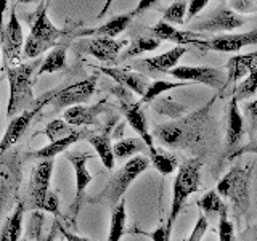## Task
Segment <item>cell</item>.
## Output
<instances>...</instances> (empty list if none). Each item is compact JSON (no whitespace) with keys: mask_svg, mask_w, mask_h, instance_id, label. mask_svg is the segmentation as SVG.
I'll return each instance as SVG.
<instances>
[{"mask_svg":"<svg viewBox=\"0 0 257 241\" xmlns=\"http://www.w3.org/2000/svg\"><path fill=\"white\" fill-rule=\"evenodd\" d=\"M111 93L117 96L119 109L124 114L127 124L131 126L137 134H139V137L145 143H147L148 150L155 148L156 145H155V142H153V134L148 129L147 116H145V111H143V104L140 101H135L132 98V92L128 90V88L119 85V84L111 88Z\"/></svg>","mask_w":257,"mask_h":241,"instance_id":"8","label":"cell"},{"mask_svg":"<svg viewBox=\"0 0 257 241\" xmlns=\"http://www.w3.org/2000/svg\"><path fill=\"white\" fill-rule=\"evenodd\" d=\"M137 233L148 236L151 241H171V236H169L167 231H166V225H163V223L158 225V227L153 231H140V230H137Z\"/></svg>","mask_w":257,"mask_h":241,"instance_id":"45","label":"cell"},{"mask_svg":"<svg viewBox=\"0 0 257 241\" xmlns=\"http://www.w3.org/2000/svg\"><path fill=\"white\" fill-rule=\"evenodd\" d=\"M21 201L24 203V207L31 209V211H42V212L53 214L56 219L61 217L60 198L52 190H47L42 193H26V196Z\"/></svg>","mask_w":257,"mask_h":241,"instance_id":"23","label":"cell"},{"mask_svg":"<svg viewBox=\"0 0 257 241\" xmlns=\"http://www.w3.org/2000/svg\"><path fill=\"white\" fill-rule=\"evenodd\" d=\"M23 161L16 148L0 151V220L15 207L23 179Z\"/></svg>","mask_w":257,"mask_h":241,"instance_id":"6","label":"cell"},{"mask_svg":"<svg viewBox=\"0 0 257 241\" xmlns=\"http://www.w3.org/2000/svg\"><path fill=\"white\" fill-rule=\"evenodd\" d=\"M244 112H246V117L249 123V135H251V139H252V137H255V132H257V100L247 103L244 108Z\"/></svg>","mask_w":257,"mask_h":241,"instance_id":"43","label":"cell"},{"mask_svg":"<svg viewBox=\"0 0 257 241\" xmlns=\"http://www.w3.org/2000/svg\"><path fill=\"white\" fill-rule=\"evenodd\" d=\"M112 2H114V0H106V2H104V5H103V8H101V12L98 13V20H101L103 16H104V15H106V13L109 12V8H111Z\"/></svg>","mask_w":257,"mask_h":241,"instance_id":"50","label":"cell"},{"mask_svg":"<svg viewBox=\"0 0 257 241\" xmlns=\"http://www.w3.org/2000/svg\"><path fill=\"white\" fill-rule=\"evenodd\" d=\"M39 0H18V4H37Z\"/></svg>","mask_w":257,"mask_h":241,"instance_id":"52","label":"cell"},{"mask_svg":"<svg viewBox=\"0 0 257 241\" xmlns=\"http://www.w3.org/2000/svg\"><path fill=\"white\" fill-rule=\"evenodd\" d=\"M185 52H187V47L177 45L175 48L167 50L163 55L151 56V58H145V60L137 61L135 68L142 69L143 72H148V74H155V72H169L179 64V61L185 55Z\"/></svg>","mask_w":257,"mask_h":241,"instance_id":"20","label":"cell"},{"mask_svg":"<svg viewBox=\"0 0 257 241\" xmlns=\"http://www.w3.org/2000/svg\"><path fill=\"white\" fill-rule=\"evenodd\" d=\"M247 45H257V28L241 34H220L203 40V50L214 52H236Z\"/></svg>","mask_w":257,"mask_h":241,"instance_id":"16","label":"cell"},{"mask_svg":"<svg viewBox=\"0 0 257 241\" xmlns=\"http://www.w3.org/2000/svg\"><path fill=\"white\" fill-rule=\"evenodd\" d=\"M148 158H150V163L153 164V167L156 169V171L161 174V175H169L172 174L175 169H179V163H177V158L172 155V153L169 151H164L163 148H151L148 150Z\"/></svg>","mask_w":257,"mask_h":241,"instance_id":"32","label":"cell"},{"mask_svg":"<svg viewBox=\"0 0 257 241\" xmlns=\"http://www.w3.org/2000/svg\"><path fill=\"white\" fill-rule=\"evenodd\" d=\"M74 126L68 124L64 119H53L50 120L45 129L42 131V135H45L50 142H56V140H61L64 137H68L69 134H72L76 129H72Z\"/></svg>","mask_w":257,"mask_h":241,"instance_id":"37","label":"cell"},{"mask_svg":"<svg viewBox=\"0 0 257 241\" xmlns=\"http://www.w3.org/2000/svg\"><path fill=\"white\" fill-rule=\"evenodd\" d=\"M44 106H45V103L42 100H37V104L34 108L24 109L23 112H20L18 116L12 117L10 124H8L7 131L2 137V140H0V151H7V150L15 147L16 142H18L24 135V132L28 131V127L31 126L32 119L39 114V111Z\"/></svg>","mask_w":257,"mask_h":241,"instance_id":"15","label":"cell"},{"mask_svg":"<svg viewBox=\"0 0 257 241\" xmlns=\"http://www.w3.org/2000/svg\"><path fill=\"white\" fill-rule=\"evenodd\" d=\"M161 2V0H139V4H137V7L134 8L132 12H128L131 13L132 18H135V16H140L143 15L145 12H148L150 8H153L155 5H158Z\"/></svg>","mask_w":257,"mask_h":241,"instance_id":"46","label":"cell"},{"mask_svg":"<svg viewBox=\"0 0 257 241\" xmlns=\"http://www.w3.org/2000/svg\"><path fill=\"white\" fill-rule=\"evenodd\" d=\"M150 34L155 36L159 40H167V42H174L177 45H196L198 48L203 50V40L199 36V32L195 31H180L174 28L171 23L166 21H158L155 26L150 28Z\"/></svg>","mask_w":257,"mask_h":241,"instance_id":"18","label":"cell"},{"mask_svg":"<svg viewBox=\"0 0 257 241\" xmlns=\"http://www.w3.org/2000/svg\"><path fill=\"white\" fill-rule=\"evenodd\" d=\"M40 63L42 60L36 58L31 63H20L18 66H7V79L10 84V98L7 106L8 117L18 116L24 109L34 108L37 104L32 87H34Z\"/></svg>","mask_w":257,"mask_h":241,"instance_id":"2","label":"cell"},{"mask_svg":"<svg viewBox=\"0 0 257 241\" xmlns=\"http://www.w3.org/2000/svg\"><path fill=\"white\" fill-rule=\"evenodd\" d=\"M201 167H203V159L201 158L185 159L179 166V171H177L174 187H172L171 211H169V217L166 222V231L169 236L172 235L174 223L177 220V217L183 211V207L187 206L190 195L196 193L201 187Z\"/></svg>","mask_w":257,"mask_h":241,"instance_id":"4","label":"cell"},{"mask_svg":"<svg viewBox=\"0 0 257 241\" xmlns=\"http://www.w3.org/2000/svg\"><path fill=\"white\" fill-rule=\"evenodd\" d=\"M20 241H29V238H23V239H20Z\"/></svg>","mask_w":257,"mask_h":241,"instance_id":"53","label":"cell"},{"mask_svg":"<svg viewBox=\"0 0 257 241\" xmlns=\"http://www.w3.org/2000/svg\"><path fill=\"white\" fill-rule=\"evenodd\" d=\"M108 108L106 98L96 101L93 104H74L64 109V120L74 127H85V126H100L98 116Z\"/></svg>","mask_w":257,"mask_h":241,"instance_id":"17","label":"cell"},{"mask_svg":"<svg viewBox=\"0 0 257 241\" xmlns=\"http://www.w3.org/2000/svg\"><path fill=\"white\" fill-rule=\"evenodd\" d=\"M0 40H2V48H4V60L7 66L18 63L23 55V45H24V37H23V26L16 16V5L12 7L10 18H8L4 29L0 31Z\"/></svg>","mask_w":257,"mask_h":241,"instance_id":"11","label":"cell"},{"mask_svg":"<svg viewBox=\"0 0 257 241\" xmlns=\"http://www.w3.org/2000/svg\"><path fill=\"white\" fill-rule=\"evenodd\" d=\"M92 132L88 129H76L74 132L69 134L68 137H64L61 140H56V142H50L47 147H42L40 150L36 151H31L29 156L32 159H53L55 156L61 155V153L68 151L69 147L76 145L77 142H80L82 139H88V135Z\"/></svg>","mask_w":257,"mask_h":241,"instance_id":"22","label":"cell"},{"mask_svg":"<svg viewBox=\"0 0 257 241\" xmlns=\"http://www.w3.org/2000/svg\"><path fill=\"white\" fill-rule=\"evenodd\" d=\"M172 77L185 80V82H199L214 90H222L227 82V74H223L220 68H209V66H175L169 71Z\"/></svg>","mask_w":257,"mask_h":241,"instance_id":"12","label":"cell"},{"mask_svg":"<svg viewBox=\"0 0 257 241\" xmlns=\"http://www.w3.org/2000/svg\"><path fill=\"white\" fill-rule=\"evenodd\" d=\"M88 143L92 145L96 156L101 159L103 166L112 171L116 164V158H114V151H112V143H111V129H106L101 134H90L88 135Z\"/></svg>","mask_w":257,"mask_h":241,"instance_id":"26","label":"cell"},{"mask_svg":"<svg viewBox=\"0 0 257 241\" xmlns=\"http://www.w3.org/2000/svg\"><path fill=\"white\" fill-rule=\"evenodd\" d=\"M188 2L185 0H177L171 7H167L163 13V21L171 24H185V16H187Z\"/></svg>","mask_w":257,"mask_h":241,"instance_id":"39","label":"cell"},{"mask_svg":"<svg viewBox=\"0 0 257 241\" xmlns=\"http://www.w3.org/2000/svg\"><path fill=\"white\" fill-rule=\"evenodd\" d=\"M187 84H191V82H185V80H180V82H169V80H155V82H151L147 88V92L143 93L140 103L142 104H147V103H151L155 98H158L159 95H163L164 92H169V90H174V88H179V87H183Z\"/></svg>","mask_w":257,"mask_h":241,"instance_id":"36","label":"cell"},{"mask_svg":"<svg viewBox=\"0 0 257 241\" xmlns=\"http://www.w3.org/2000/svg\"><path fill=\"white\" fill-rule=\"evenodd\" d=\"M96 82H98V77L92 74L82 80H77V82L48 90L39 100H42L45 104H52L53 111H60L63 108H69L90 100V96L95 93Z\"/></svg>","mask_w":257,"mask_h":241,"instance_id":"7","label":"cell"},{"mask_svg":"<svg viewBox=\"0 0 257 241\" xmlns=\"http://www.w3.org/2000/svg\"><path fill=\"white\" fill-rule=\"evenodd\" d=\"M132 16L131 13H124V15H117L114 18H111L109 21H106L101 26L95 28V29H84L79 31L76 37H111L114 39L116 36H119L120 32H124L125 28L131 24Z\"/></svg>","mask_w":257,"mask_h":241,"instance_id":"25","label":"cell"},{"mask_svg":"<svg viewBox=\"0 0 257 241\" xmlns=\"http://www.w3.org/2000/svg\"><path fill=\"white\" fill-rule=\"evenodd\" d=\"M228 129H227V155L228 161L239 150V145L244 137V117L241 114L238 100L233 98L228 103Z\"/></svg>","mask_w":257,"mask_h":241,"instance_id":"21","label":"cell"},{"mask_svg":"<svg viewBox=\"0 0 257 241\" xmlns=\"http://www.w3.org/2000/svg\"><path fill=\"white\" fill-rule=\"evenodd\" d=\"M92 158H93V155H90V153H80V151H68L66 153V159L71 163L72 169H74V175H76L74 199H72L71 207H69V222H71V225H74V227L77 225V217L80 212V207H82L84 201H85V190L93 180V175L87 169V163Z\"/></svg>","mask_w":257,"mask_h":241,"instance_id":"9","label":"cell"},{"mask_svg":"<svg viewBox=\"0 0 257 241\" xmlns=\"http://www.w3.org/2000/svg\"><path fill=\"white\" fill-rule=\"evenodd\" d=\"M254 163L235 164L217 183V193L228 199L233 207V217L239 220L251 209V177Z\"/></svg>","mask_w":257,"mask_h":241,"instance_id":"3","label":"cell"},{"mask_svg":"<svg viewBox=\"0 0 257 241\" xmlns=\"http://www.w3.org/2000/svg\"><path fill=\"white\" fill-rule=\"evenodd\" d=\"M207 227H209V220L206 219V215L199 211L196 223H195V227H193L191 233L188 235L187 241H203L206 231H207Z\"/></svg>","mask_w":257,"mask_h":241,"instance_id":"41","label":"cell"},{"mask_svg":"<svg viewBox=\"0 0 257 241\" xmlns=\"http://www.w3.org/2000/svg\"><path fill=\"white\" fill-rule=\"evenodd\" d=\"M98 71L103 72L104 76L111 77L116 84L128 88L132 93H137L140 96H143V93L147 92V88L150 85V80L143 72H135V71L112 68V66H100Z\"/></svg>","mask_w":257,"mask_h":241,"instance_id":"19","label":"cell"},{"mask_svg":"<svg viewBox=\"0 0 257 241\" xmlns=\"http://www.w3.org/2000/svg\"><path fill=\"white\" fill-rule=\"evenodd\" d=\"M60 233L64 236V239H66V241H90L85 236H80V235H76V233H72V231H68L61 223H60Z\"/></svg>","mask_w":257,"mask_h":241,"instance_id":"48","label":"cell"},{"mask_svg":"<svg viewBox=\"0 0 257 241\" xmlns=\"http://www.w3.org/2000/svg\"><path fill=\"white\" fill-rule=\"evenodd\" d=\"M148 167H150V158L147 156L131 158L117 172L112 174L109 182L106 183V187H104L98 195L87 198V203L95 204V206H106L112 209L120 199H122L127 188L134 183V180L139 179Z\"/></svg>","mask_w":257,"mask_h":241,"instance_id":"5","label":"cell"},{"mask_svg":"<svg viewBox=\"0 0 257 241\" xmlns=\"http://www.w3.org/2000/svg\"><path fill=\"white\" fill-rule=\"evenodd\" d=\"M198 207L199 211L206 215V219H214L217 217V220H219V217L225 212H228V207L227 204L223 203L222 196L217 193V190H209L207 193H204V196L198 199Z\"/></svg>","mask_w":257,"mask_h":241,"instance_id":"30","label":"cell"},{"mask_svg":"<svg viewBox=\"0 0 257 241\" xmlns=\"http://www.w3.org/2000/svg\"><path fill=\"white\" fill-rule=\"evenodd\" d=\"M127 211H125V199H120L119 203L111 209V223L106 241H120L125 233Z\"/></svg>","mask_w":257,"mask_h":241,"instance_id":"33","label":"cell"},{"mask_svg":"<svg viewBox=\"0 0 257 241\" xmlns=\"http://www.w3.org/2000/svg\"><path fill=\"white\" fill-rule=\"evenodd\" d=\"M246 24V18L243 15L233 12L228 5H219L209 13L204 20L193 24V31L195 32H228L235 31L238 28H243Z\"/></svg>","mask_w":257,"mask_h":241,"instance_id":"10","label":"cell"},{"mask_svg":"<svg viewBox=\"0 0 257 241\" xmlns=\"http://www.w3.org/2000/svg\"><path fill=\"white\" fill-rule=\"evenodd\" d=\"M0 82H2V77H0Z\"/></svg>","mask_w":257,"mask_h":241,"instance_id":"55","label":"cell"},{"mask_svg":"<svg viewBox=\"0 0 257 241\" xmlns=\"http://www.w3.org/2000/svg\"><path fill=\"white\" fill-rule=\"evenodd\" d=\"M255 92H257V68L249 72L238 85H235V88H233V98H236L238 101L246 100L249 96H252Z\"/></svg>","mask_w":257,"mask_h":241,"instance_id":"38","label":"cell"},{"mask_svg":"<svg viewBox=\"0 0 257 241\" xmlns=\"http://www.w3.org/2000/svg\"><path fill=\"white\" fill-rule=\"evenodd\" d=\"M219 241H235V227L228 219V212L219 217Z\"/></svg>","mask_w":257,"mask_h":241,"instance_id":"40","label":"cell"},{"mask_svg":"<svg viewBox=\"0 0 257 241\" xmlns=\"http://www.w3.org/2000/svg\"><path fill=\"white\" fill-rule=\"evenodd\" d=\"M255 68H257V52L231 56L227 63V82H225V87L239 82V79L246 77Z\"/></svg>","mask_w":257,"mask_h":241,"instance_id":"24","label":"cell"},{"mask_svg":"<svg viewBox=\"0 0 257 241\" xmlns=\"http://www.w3.org/2000/svg\"><path fill=\"white\" fill-rule=\"evenodd\" d=\"M24 212H26L24 203L21 199H18L12 214L7 217V220L4 223L2 233H0V241H20L21 239Z\"/></svg>","mask_w":257,"mask_h":241,"instance_id":"27","label":"cell"},{"mask_svg":"<svg viewBox=\"0 0 257 241\" xmlns=\"http://www.w3.org/2000/svg\"><path fill=\"white\" fill-rule=\"evenodd\" d=\"M45 2H47V4H48V2H50V0H45Z\"/></svg>","mask_w":257,"mask_h":241,"instance_id":"54","label":"cell"},{"mask_svg":"<svg viewBox=\"0 0 257 241\" xmlns=\"http://www.w3.org/2000/svg\"><path fill=\"white\" fill-rule=\"evenodd\" d=\"M215 101L212 96L204 106H201L191 114L185 116L174 123L159 124L153 131V137L161 142V145L171 148H193L204 139L206 126L209 120V112Z\"/></svg>","mask_w":257,"mask_h":241,"instance_id":"1","label":"cell"},{"mask_svg":"<svg viewBox=\"0 0 257 241\" xmlns=\"http://www.w3.org/2000/svg\"><path fill=\"white\" fill-rule=\"evenodd\" d=\"M128 44V40H116L111 37H93L85 42H80L77 48L82 53L95 56L103 63H116L119 52Z\"/></svg>","mask_w":257,"mask_h":241,"instance_id":"14","label":"cell"},{"mask_svg":"<svg viewBox=\"0 0 257 241\" xmlns=\"http://www.w3.org/2000/svg\"><path fill=\"white\" fill-rule=\"evenodd\" d=\"M112 151H114L116 159H128L134 158L137 153H148V147L140 137L137 139H122L112 145Z\"/></svg>","mask_w":257,"mask_h":241,"instance_id":"35","label":"cell"},{"mask_svg":"<svg viewBox=\"0 0 257 241\" xmlns=\"http://www.w3.org/2000/svg\"><path fill=\"white\" fill-rule=\"evenodd\" d=\"M257 155V137H252L251 142H249L247 145H244V147H239V150L235 153V155L231 156L230 161H233L235 158H239L241 155Z\"/></svg>","mask_w":257,"mask_h":241,"instance_id":"47","label":"cell"},{"mask_svg":"<svg viewBox=\"0 0 257 241\" xmlns=\"http://www.w3.org/2000/svg\"><path fill=\"white\" fill-rule=\"evenodd\" d=\"M47 7L48 4L45 2L44 5L39 7V10L34 13V18H31V31L29 37L37 39L40 42L47 44L48 47H55L56 44H60L61 39H66L68 36V28L60 29L50 21L47 15Z\"/></svg>","mask_w":257,"mask_h":241,"instance_id":"13","label":"cell"},{"mask_svg":"<svg viewBox=\"0 0 257 241\" xmlns=\"http://www.w3.org/2000/svg\"><path fill=\"white\" fill-rule=\"evenodd\" d=\"M251 231V238H244V241H257V223L252 227V230H249Z\"/></svg>","mask_w":257,"mask_h":241,"instance_id":"51","label":"cell"},{"mask_svg":"<svg viewBox=\"0 0 257 241\" xmlns=\"http://www.w3.org/2000/svg\"><path fill=\"white\" fill-rule=\"evenodd\" d=\"M52 174H53V159H40V163L36 164L34 171H32L28 193H42L50 190Z\"/></svg>","mask_w":257,"mask_h":241,"instance_id":"28","label":"cell"},{"mask_svg":"<svg viewBox=\"0 0 257 241\" xmlns=\"http://www.w3.org/2000/svg\"><path fill=\"white\" fill-rule=\"evenodd\" d=\"M228 7L239 15L257 13V0H230Z\"/></svg>","mask_w":257,"mask_h":241,"instance_id":"42","label":"cell"},{"mask_svg":"<svg viewBox=\"0 0 257 241\" xmlns=\"http://www.w3.org/2000/svg\"><path fill=\"white\" fill-rule=\"evenodd\" d=\"M8 0H0V31L4 29V13L7 10Z\"/></svg>","mask_w":257,"mask_h":241,"instance_id":"49","label":"cell"},{"mask_svg":"<svg viewBox=\"0 0 257 241\" xmlns=\"http://www.w3.org/2000/svg\"><path fill=\"white\" fill-rule=\"evenodd\" d=\"M209 2H211V0H190L187 16H185V23H190L195 20L196 16L204 10Z\"/></svg>","mask_w":257,"mask_h":241,"instance_id":"44","label":"cell"},{"mask_svg":"<svg viewBox=\"0 0 257 241\" xmlns=\"http://www.w3.org/2000/svg\"><path fill=\"white\" fill-rule=\"evenodd\" d=\"M66 68V44H56L47 56L40 63V68L37 69V76L42 74H50V72H56Z\"/></svg>","mask_w":257,"mask_h":241,"instance_id":"31","label":"cell"},{"mask_svg":"<svg viewBox=\"0 0 257 241\" xmlns=\"http://www.w3.org/2000/svg\"><path fill=\"white\" fill-rule=\"evenodd\" d=\"M42 227H44V214L42 211H34L28 225V231H29L28 238H34L36 241H55V236L60 233V219L55 217V220L47 233H42L44 231Z\"/></svg>","mask_w":257,"mask_h":241,"instance_id":"29","label":"cell"},{"mask_svg":"<svg viewBox=\"0 0 257 241\" xmlns=\"http://www.w3.org/2000/svg\"><path fill=\"white\" fill-rule=\"evenodd\" d=\"M159 45H161V40L156 39L155 36H151V34L150 36H139L132 40L127 50L117 58V61H125V60H131L140 53L153 52V50H156Z\"/></svg>","mask_w":257,"mask_h":241,"instance_id":"34","label":"cell"}]
</instances>
